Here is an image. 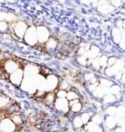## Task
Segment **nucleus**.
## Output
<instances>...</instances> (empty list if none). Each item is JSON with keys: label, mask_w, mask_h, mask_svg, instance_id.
<instances>
[{"label": "nucleus", "mask_w": 125, "mask_h": 132, "mask_svg": "<svg viewBox=\"0 0 125 132\" xmlns=\"http://www.w3.org/2000/svg\"><path fill=\"white\" fill-rule=\"evenodd\" d=\"M10 107V99L5 96H0V109Z\"/></svg>", "instance_id": "10"}, {"label": "nucleus", "mask_w": 125, "mask_h": 132, "mask_svg": "<svg viewBox=\"0 0 125 132\" xmlns=\"http://www.w3.org/2000/svg\"><path fill=\"white\" fill-rule=\"evenodd\" d=\"M7 29V25L5 22H0V31H5Z\"/></svg>", "instance_id": "17"}, {"label": "nucleus", "mask_w": 125, "mask_h": 132, "mask_svg": "<svg viewBox=\"0 0 125 132\" xmlns=\"http://www.w3.org/2000/svg\"><path fill=\"white\" fill-rule=\"evenodd\" d=\"M3 69L5 70V73L11 74L12 73L16 71L17 69H19V64L16 63V61L13 60H8L4 63Z\"/></svg>", "instance_id": "6"}, {"label": "nucleus", "mask_w": 125, "mask_h": 132, "mask_svg": "<svg viewBox=\"0 0 125 132\" xmlns=\"http://www.w3.org/2000/svg\"><path fill=\"white\" fill-rule=\"evenodd\" d=\"M10 119L13 121V123L16 126L22 125V124L23 123L22 117H21V115L17 112V111H16V112H13V113H11V118Z\"/></svg>", "instance_id": "9"}, {"label": "nucleus", "mask_w": 125, "mask_h": 132, "mask_svg": "<svg viewBox=\"0 0 125 132\" xmlns=\"http://www.w3.org/2000/svg\"><path fill=\"white\" fill-rule=\"evenodd\" d=\"M55 101V93H49L44 97V102L48 106H50L53 104V102Z\"/></svg>", "instance_id": "11"}, {"label": "nucleus", "mask_w": 125, "mask_h": 132, "mask_svg": "<svg viewBox=\"0 0 125 132\" xmlns=\"http://www.w3.org/2000/svg\"><path fill=\"white\" fill-rule=\"evenodd\" d=\"M16 126L10 118L1 119L0 121V132H16Z\"/></svg>", "instance_id": "2"}, {"label": "nucleus", "mask_w": 125, "mask_h": 132, "mask_svg": "<svg viewBox=\"0 0 125 132\" xmlns=\"http://www.w3.org/2000/svg\"><path fill=\"white\" fill-rule=\"evenodd\" d=\"M24 40L25 41L30 45H35L38 40H37V36H36V27H30L27 28V30L24 35Z\"/></svg>", "instance_id": "1"}, {"label": "nucleus", "mask_w": 125, "mask_h": 132, "mask_svg": "<svg viewBox=\"0 0 125 132\" xmlns=\"http://www.w3.org/2000/svg\"><path fill=\"white\" fill-rule=\"evenodd\" d=\"M73 125H74V126L76 127V128H80V127H82V125H83V122L82 121L81 117H77L76 118H75L74 121H73Z\"/></svg>", "instance_id": "14"}, {"label": "nucleus", "mask_w": 125, "mask_h": 132, "mask_svg": "<svg viewBox=\"0 0 125 132\" xmlns=\"http://www.w3.org/2000/svg\"><path fill=\"white\" fill-rule=\"evenodd\" d=\"M9 79L11 82L15 86H20L22 84V82H23L24 79V70L22 69H17L14 71L13 73H12L9 74Z\"/></svg>", "instance_id": "3"}, {"label": "nucleus", "mask_w": 125, "mask_h": 132, "mask_svg": "<svg viewBox=\"0 0 125 132\" xmlns=\"http://www.w3.org/2000/svg\"><path fill=\"white\" fill-rule=\"evenodd\" d=\"M53 104L55 106V108L58 111H62V112H66L69 109V104L68 101L65 98H58L56 97Z\"/></svg>", "instance_id": "5"}, {"label": "nucleus", "mask_w": 125, "mask_h": 132, "mask_svg": "<svg viewBox=\"0 0 125 132\" xmlns=\"http://www.w3.org/2000/svg\"><path fill=\"white\" fill-rule=\"evenodd\" d=\"M81 119H82V121L83 123H87L89 120H90V116L87 113H83L82 115V117H81Z\"/></svg>", "instance_id": "16"}, {"label": "nucleus", "mask_w": 125, "mask_h": 132, "mask_svg": "<svg viewBox=\"0 0 125 132\" xmlns=\"http://www.w3.org/2000/svg\"><path fill=\"white\" fill-rule=\"evenodd\" d=\"M66 95H67L66 91L62 89H59L57 93H55V97L58 98H65Z\"/></svg>", "instance_id": "15"}, {"label": "nucleus", "mask_w": 125, "mask_h": 132, "mask_svg": "<svg viewBox=\"0 0 125 132\" xmlns=\"http://www.w3.org/2000/svg\"><path fill=\"white\" fill-rule=\"evenodd\" d=\"M28 27L26 26V24L23 22H18L15 25L14 27V31L16 33V35L19 38H23V36L26 33Z\"/></svg>", "instance_id": "7"}, {"label": "nucleus", "mask_w": 125, "mask_h": 132, "mask_svg": "<svg viewBox=\"0 0 125 132\" xmlns=\"http://www.w3.org/2000/svg\"><path fill=\"white\" fill-rule=\"evenodd\" d=\"M46 42H47V46L49 49H55L57 46V41L53 38H49V40Z\"/></svg>", "instance_id": "13"}, {"label": "nucleus", "mask_w": 125, "mask_h": 132, "mask_svg": "<svg viewBox=\"0 0 125 132\" xmlns=\"http://www.w3.org/2000/svg\"><path fill=\"white\" fill-rule=\"evenodd\" d=\"M66 97H67V100H68V102H70V101L77 99L78 96H77V94L74 92H68V93H67Z\"/></svg>", "instance_id": "12"}, {"label": "nucleus", "mask_w": 125, "mask_h": 132, "mask_svg": "<svg viewBox=\"0 0 125 132\" xmlns=\"http://www.w3.org/2000/svg\"><path fill=\"white\" fill-rule=\"evenodd\" d=\"M58 84H59V80H58L56 76L53 75V74L49 75L48 78L45 79V87H47L49 90L55 89Z\"/></svg>", "instance_id": "8"}, {"label": "nucleus", "mask_w": 125, "mask_h": 132, "mask_svg": "<svg viewBox=\"0 0 125 132\" xmlns=\"http://www.w3.org/2000/svg\"><path fill=\"white\" fill-rule=\"evenodd\" d=\"M36 36L37 40L40 43H45L49 38V31L45 27H36Z\"/></svg>", "instance_id": "4"}]
</instances>
